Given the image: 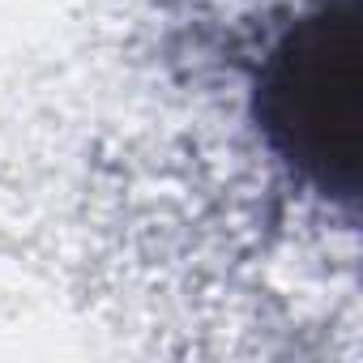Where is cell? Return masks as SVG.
<instances>
[{
    "label": "cell",
    "instance_id": "6da1fadb",
    "mask_svg": "<svg viewBox=\"0 0 363 363\" xmlns=\"http://www.w3.org/2000/svg\"><path fill=\"white\" fill-rule=\"evenodd\" d=\"M248 124L286 179L354 210L363 162V0H295L257 35L244 69Z\"/></svg>",
    "mask_w": 363,
    "mask_h": 363
}]
</instances>
